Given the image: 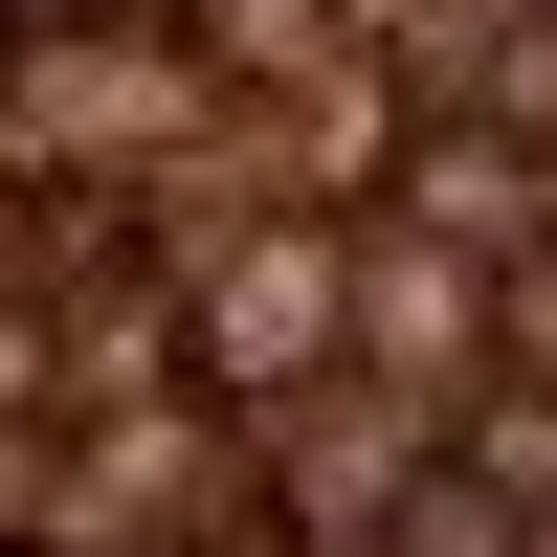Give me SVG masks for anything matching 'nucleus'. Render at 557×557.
I'll use <instances>...</instances> for the list:
<instances>
[{"label":"nucleus","mask_w":557,"mask_h":557,"mask_svg":"<svg viewBox=\"0 0 557 557\" xmlns=\"http://www.w3.org/2000/svg\"><path fill=\"white\" fill-rule=\"evenodd\" d=\"M335 246H312V223H268V246H223V290L178 312V380L201 401H268V380H335Z\"/></svg>","instance_id":"nucleus-1"},{"label":"nucleus","mask_w":557,"mask_h":557,"mask_svg":"<svg viewBox=\"0 0 557 557\" xmlns=\"http://www.w3.org/2000/svg\"><path fill=\"white\" fill-rule=\"evenodd\" d=\"M0 557H23V535H0Z\"/></svg>","instance_id":"nucleus-5"},{"label":"nucleus","mask_w":557,"mask_h":557,"mask_svg":"<svg viewBox=\"0 0 557 557\" xmlns=\"http://www.w3.org/2000/svg\"><path fill=\"white\" fill-rule=\"evenodd\" d=\"M491 134H513V157H557V23L491 45Z\"/></svg>","instance_id":"nucleus-3"},{"label":"nucleus","mask_w":557,"mask_h":557,"mask_svg":"<svg viewBox=\"0 0 557 557\" xmlns=\"http://www.w3.org/2000/svg\"><path fill=\"white\" fill-rule=\"evenodd\" d=\"M469 469H491V513H535V535H557V401H535V380H491V401H469Z\"/></svg>","instance_id":"nucleus-2"},{"label":"nucleus","mask_w":557,"mask_h":557,"mask_svg":"<svg viewBox=\"0 0 557 557\" xmlns=\"http://www.w3.org/2000/svg\"><path fill=\"white\" fill-rule=\"evenodd\" d=\"M201 557H312V535H290V491H223V513H201Z\"/></svg>","instance_id":"nucleus-4"}]
</instances>
